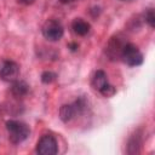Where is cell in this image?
I'll return each instance as SVG.
<instances>
[{
	"instance_id": "obj_18",
	"label": "cell",
	"mask_w": 155,
	"mask_h": 155,
	"mask_svg": "<svg viewBox=\"0 0 155 155\" xmlns=\"http://www.w3.org/2000/svg\"><path fill=\"white\" fill-rule=\"evenodd\" d=\"M61 4H70V2H73L74 0H58Z\"/></svg>"
},
{
	"instance_id": "obj_5",
	"label": "cell",
	"mask_w": 155,
	"mask_h": 155,
	"mask_svg": "<svg viewBox=\"0 0 155 155\" xmlns=\"http://www.w3.org/2000/svg\"><path fill=\"white\" fill-rule=\"evenodd\" d=\"M19 76V65L13 61H0V78L4 81L13 82Z\"/></svg>"
},
{
	"instance_id": "obj_8",
	"label": "cell",
	"mask_w": 155,
	"mask_h": 155,
	"mask_svg": "<svg viewBox=\"0 0 155 155\" xmlns=\"http://www.w3.org/2000/svg\"><path fill=\"white\" fill-rule=\"evenodd\" d=\"M28 90H29V86L25 81H22V80H15L11 85V93L15 96V97H23L28 93Z\"/></svg>"
},
{
	"instance_id": "obj_15",
	"label": "cell",
	"mask_w": 155,
	"mask_h": 155,
	"mask_svg": "<svg viewBox=\"0 0 155 155\" xmlns=\"http://www.w3.org/2000/svg\"><path fill=\"white\" fill-rule=\"evenodd\" d=\"M144 18H145V22L149 24L150 28L155 27V13H154L153 8H148V11L144 13Z\"/></svg>"
},
{
	"instance_id": "obj_16",
	"label": "cell",
	"mask_w": 155,
	"mask_h": 155,
	"mask_svg": "<svg viewBox=\"0 0 155 155\" xmlns=\"http://www.w3.org/2000/svg\"><path fill=\"white\" fill-rule=\"evenodd\" d=\"M78 47H79V45H78L76 42H70V44L68 45V48H70V51H71V52L78 51Z\"/></svg>"
},
{
	"instance_id": "obj_19",
	"label": "cell",
	"mask_w": 155,
	"mask_h": 155,
	"mask_svg": "<svg viewBox=\"0 0 155 155\" xmlns=\"http://www.w3.org/2000/svg\"><path fill=\"white\" fill-rule=\"evenodd\" d=\"M120 1H125V0H120Z\"/></svg>"
},
{
	"instance_id": "obj_2",
	"label": "cell",
	"mask_w": 155,
	"mask_h": 155,
	"mask_svg": "<svg viewBox=\"0 0 155 155\" xmlns=\"http://www.w3.org/2000/svg\"><path fill=\"white\" fill-rule=\"evenodd\" d=\"M120 57L130 67H137L143 63V54L139 48L133 44H125Z\"/></svg>"
},
{
	"instance_id": "obj_1",
	"label": "cell",
	"mask_w": 155,
	"mask_h": 155,
	"mask_svg": "<svg viewBox=\"0 0 155 155\" xmlns=\"http://www.w3.org/2000/svg\"><path fill=\"white\" fill-rule=\"evenodd\" d=\"M6 130L8 132V139L13 144H19L24 142L29 134L30 128L27 124L17 120H8L6 121Z\"/></svg>"
},
{
	"instance_id": "obj_4",
	"label": "cell",
	"mask_w": 155,
	"mask_h": 155,
	"mask_svg": "<svg viewBox=\"0 0 155 155\" xmlns=\"http://www.w3.org/2000/svg\"><path fill=\"white\" fill-rule=\"evenodd\" d=\"M36 153L40 155H54L58 153V144L53 136L44 134L38 144H36Z\"/></svg>"
},
{
	"instance_id": "obj_3",
	"label": "cell",
	"mask_w": 155,
	"mask_h": 155,
	"mask_svg": "<svg viewBox=\"0 0 155 155\" xmlns=\"http://www.w3.org/2000/svg\"><path fill=\"white\" fill-rule=\"evenodd\" d=\"M42 35L48 41H58L64 35V28L57 19H47L42 25Z\"/></svg>"
},
{
	"instance_id": "obj_11",
	"label": "cell",
	"mask_w": 155,
	"mask_h": 155,
	"mask_svg": "<svg viewBox=\"0 0 155 155\" xmlns=\"http://www.w3.org/2000/svg\"><path fill=\"white\" fill-rule=\"evenodd\" d=\"M74 115H75V110H74L73 104H63L59 108V119L63 122L70 121L74 117Z\"/></svg>"
},
{
	"instance_id": "obj_10",
	"label": "cell",
	"mask_w": 155,
	"mask_h": 155,
	"mask_svg": "<svg viewBox=\"0 0 155 155\" xmlns=\"http://www.w3.org/2000/svg\"><path fill=\"white\" fill-rule=\"evenodd\" d=\"M124 45H125V44H122V42L120 41V39L113 38V39L109 41V45H108V54H109V57L115 58L116 56H120Z\"/></svg>"
},
{
	"instance_id": "obj_12",
	"label": "cell",
	"mask_w": 155,
	"mask_h": 155,
	"mask_svg": "<svg viewBox=\"0 0 155 155\" xmlns=\"http://www.w3.org/2000/svg\"><path fill=\"white\" fill-rule=\"evenodd\" d=\"M73 107H74V110H75V115L76 114H82L87 108V102H86L85 98L80 97L73 103Z\"/></svg>"
},
{
	"instance_id": "obj_14",
	"label": "cell",
	"mask_w": 155,
	"mask_h": 155,
	"mask_svg": "<svg viewBox=\"0 0 155 155\" xmlns=\"http://www.w3.org/2000/svg\"><path fill=\"white\" fill-rule=\"evenodd\" d=\"M99 92H101V94H102L103 97L110 98V97H113V96L116 93V88H115L113 85H110V84H105V85L99 90Z\"/></svg>"
},
{
	"instance_id": "obj_9",
	"label": "cell",
	"mask_w": 155,
	"mask_h": 155,
	"mask_svg": "<svg viewBox=\"0 0 155 155\" xmlns=\"http://www.w3.org/2000/svg\"><path fill=\"white\" fill-rule=\"evenodd\" d=\"M142 147V137L138 133H134L131 136L127 143V153L128 154H139Z\"/></svg>"
},
{
	"instance_id": "obj_17",
	"label": "cell",
	"mask_w": 155,
	"mask_h": 155,
	"mask_svg": "<svg viewBox=\"0 0 155 155\" xmlns=\"http://www.w3.org/2000/svg\"><path fill=\"white\" fill-rule=\"evenodd\" d=\"M18 2H21L23 5H31L35 2V0H18Z\"/></svg>"
},
{
	"instance_id": "obj_6",
	"label": "cell",
	"mask_w": 155,
	"mask_h": 155,
	"mask_svg": "<svg viewBox=\"0 0 155 155\" xmlns=\"http://www.w3.org/2000/svg\"><path fill=\"white\" fill-rule=\"evenodd\" d=\"M71 28H73V30H74L75 34L80 35V36H84V35H86V34L90 31L91 25H90L88 22L84 21L82 18H76V19L73 21Z\"/></svg>"
},
{
	"instance_id": "obj_7",
	"label": "cell",
	"mask_w": 155,
	"mask_h": 155,
	"mask_svg": "<svg viewBox=\"0 0 155 155\" xmlns=\"http://www.w3.org/2000/svg\"><path fill=\"white\" fill-rule=\"evenodd\" d=\"M105 84H108V76H107L105 71H103V70H97V71L93 74V76H92L91 86H92L94 90L99 91Z\"/></svg>"
},
{
	"instance_id": "obj_13",
	"label": "cell",
	"mask_w": 155,
	"mask_h": 155,
	"mask_svg": "<svg viewBox=\"0 0 155 155\" xmlns=\"http://www.w3.org/2000/svg\"><path fill=\"white\" fill-rule=\"evenodd\" d=\"M56 79H57V74L53 73V71L46 70V71H44L41 74V81H42V84H46V85L52 84V82L56 81Z\"/></svg>"
}]
</instances>
